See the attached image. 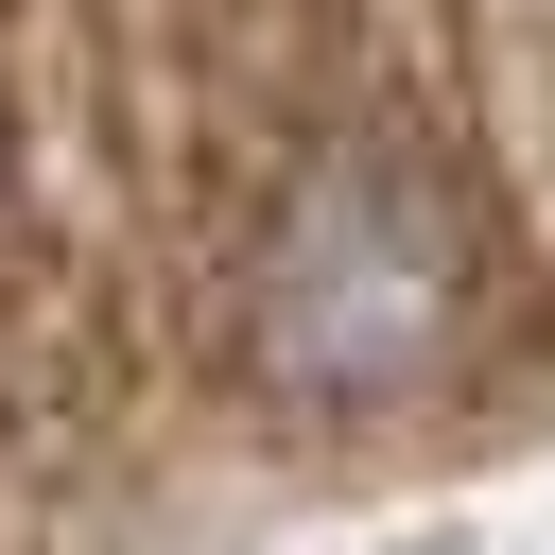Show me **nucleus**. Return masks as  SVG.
<instances>
[{"mask_svg":"<svg viewBox=\"0 0 555 555\" xmlns=\"http://www.w3.org/2000/svg\"><path fill=\"white\" fill-rule=\"evenodd\" d=\"M451 225H434V191H399L382 156H347V173H312L295 208H278V243H260V364L295 382V399H399V382H434V347H451Z\"/></svg>","mask_w":555,"mask_h":555,"instance_id":"obj_1","label":"nucleus"}]
</instances>
